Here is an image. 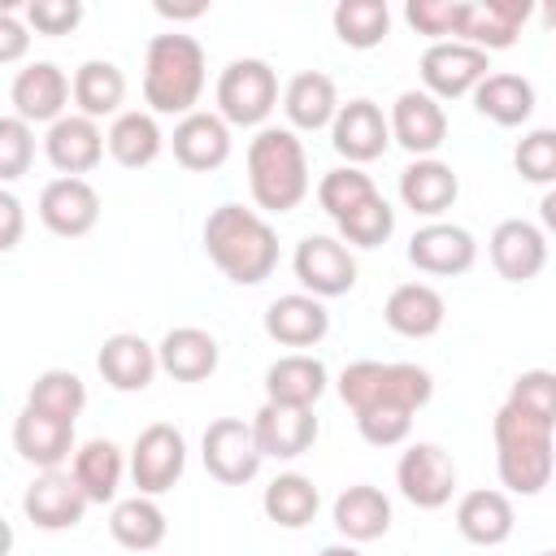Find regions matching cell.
Returning <instances> with one entry per match:
<instances>
[{
	"mask_svg": "<svg viewBox=\"0 0 556 556\" xmlns=\"http://www.w3.org/2000/svg\"><path fill=\"white\" fill-rule=\"evenodd\" d=\"M204 252L230 282L256 287L278 265V235L261 213L243 204H217L204 222Z\"/></svg>",
	"mask_w": 556,
	"mask_h": 556,
	"instance_id": "6da1fadb",
	"label": "cell"
},
{
	"mask_svg": "<svg viewBox=\"0 0 556 556\" xmlns=\"http://www.w3.org/2000/svg\"><path fill=\"white\" fill-rule=\"evenodd\" d=\"M248 187L265 213H291L308 195V156L295 130H256V139L248 143Z\"/></svg>",
	"mask_w": 556,
	"mask_h": 556,
	"instance_id": "7a4b0ae2",
	"label": "cell"
},
{
	"mask_svg": "<svg viewBox=\"0 0 556 556\" xmlns=\"http://www.w3.org/2000/svg\"><path fill=\"white\" fill-rule=\"evenodd\" d=\"M204 91V48L191 35H152L143 56V100L152 113H195Z\"/></svg>",
	"mask_w": 556,
	"mask_h": 556,
	"instance_id": "3957f363",
	"label": "cell"
},
{
	"mask_svg": "<svg viewBox=\"0 0 556 556\" xmlns=\"http://www.w3.org/2000/svg\"><path fill=\"white\" fill-rule=\"evenodd\" d=\"M552 430L547 421H534L517 408H500L495 421H491V434H495V469H500V482L517 495H539L547 482H552Z\"/></svg>",
	"mask_w": 556,
	"mask_h": 556,
	"instance_id": "277c9868",
	"label": "cell"
},
{
	"mask_svg": "<svg viewBox=\"0 0 556 556\" xmlns=\"http://www.w3.org/2000/svg\"><path fill=\"white\" fill-rule=\"evenodd\" d=\"M430 395H434V378L408 361H387V365L382 361H352L339 374V400L352 413H365V408L417 413Z\"/></svg>",
	"mask_w": 556,
	"mask_h": 556,
	"instance_id": "5b68a950",
	"label": "cell"
},
{
	"mask_svg": "<svg viewBox=\"0 0 556 556\" xmlns=\"http://www.w3.org/2000/svg\"><path fill=\"white\" fill-rule=\"evenodd\" d=\"M278 104V74L261 56H239L217 78V117L226 126H261Z\"/></svg>",
	"mask_w": 556,
	"mask_h": 556,
	"instance_id": "8992f818",
	"label": "cell"
},
{
	"mask_svg": "<svg viewBox=\"0 0 556 556\" xmlns=\"http://www.w3.org/2000/svg\"><path fill=\"white\" fill-rule=\"evenodd\" d=\"M204 469L222 482V486H243L261 473V447H256V434H252V421L243 417H217L208 421L204 430Z\"/></svg>",
	"mask_w": 556,
	"mask_h": 556,
	"instance_id": "52a82bcc",
	"label": "cell"
},
{
	"mask_svg": "<svg viewBox=\"0 0 556 556\" xmlns=\"http://www.w3.org/2000/svg\"><path fill=\"white\" fill-rule=\"evenodd\" d=\"M187 469V439L182 430H174L169 421H152L148 430H139L135 447H130V478L139 486V495H165Z\"/></svg>",
	"mask_w": 556,
	"mask_h": 556,
	"instance_id": "ba28073f",
	"label": "cell"
},
{
	"mask_svg": "<svg viewBox=\"0 0 556 556\" xmlns=\"http://www.w3.org/2000/svg\"><path fill=\"white\" fill-rule=\"evenodd\" d=\"M291 269L300 278V287L313 300H330V295H348L356 287V256L348 252V243L330 239V235H308L295 243Z\"/></svg>",
	"mask_w": 556,
	"mask_h": 556,
	"instance_id": "9c48e42d",
	"label": "cell"
},
{
	"mask_svg": "<svg viewBox=\"0 0 556 556\" xmlns=\"http://www.w3.org/2000/svg\"><path fill=\"white\" fill-rule=\"evenodd\" d=\"M486 70H491L486 52H478L460 39H443L421 52V83H426V96H434V100L469 96L486 78Z\"/></svg>",
	"mask_w": 556,
	"mask_h": 556,
	"instance_id": "30bf717a",
	"label": "cell"
},
{
	"mask_svg": "<svg viewBox=\"0 0 556 556\" xmlns=\"http://www.w3.org/2000/svg\"><path fill=\"white\" fill-rule=\"evenodd\" d=\"M395 482L413 508H443L456 491V465L439 443H413L395 465Z\"/></svg>",
	"mask_w": 556,
	"mask_h": 556,
	"instance_id": "8fae6325",
	"label": "cell"
},
{
	"mask_svg": "<svg viewBox=\"0 0 556 556\" xmlns=\"http://www.w3.org/2000/svg\"><path fill=\"white\" fill-rule=\"evenodd\" d=\"M39 222L61 239H83L100 222V195L87 178H52L39 191Z\"/></svg>",
	"mask_w": 556,
	"mask_h": 556,
	"instance_id": "7c38bea8",
	"label": "cell"
},
{
	"mask_svg": "<svg viewBox=\"0 0 556 556\" xmlns=\"http://www.w3.org/2000/svg\"><path fill=\"white\" fill-rule=\"evenodd\" d=\"M317 417L313 408H295V404H274L265 400L252 417V434H256V447L261 456H274V460H295L304 456L313 443H317Z\"/></svg>",
	"mask_w": 556,
	"mask_h": 556,
	"instance_id": "4fadbf2b",
	"label": "cell"
},
{
	"mask_svg": "<svg viewBox=\"0 0 556 556\" xmlns=\"http://www.w3.org/2000/svg\"><path fill=\"white\" fill-rule=\"evenodd\" d=\"M526 17H530L526 0H465L456 39L478 48V52H500V48L517 43Z\"/></svg>",
	"mask_w": 556,
	"mask_h": 556,
	"instance_id": "5bb4252c",
	"label": "cell"
},
{
	"mask_svg": "<svg viewBox=\"0 0 556 556\" xmlns=\"http://www.w3.org/2000/svg\"><path fill=\"white\" fill-rule=\"evenodd\" d=\"M408 261L421 269V274H439V278H456V274H469L473 261H478V243L465 226H452V222H430L421 230H413L408 239Z\"/></svg>",
	"mask_w": 556,
	"mask_h": 556,
	"instance_id": "9a60e30c",
	"label": "cell"
},
{
	"mask_svg": "<svg viewBox=\"0 0 556 556\" xmlns=\"http://www.w3.org/2000/svg\"><path fill=\"white\" fill-rule=\"evenodd\" d=\"M9 100H13V117H22L26 126H35V122L52 126L56 117H65L70 78L52 61H30L26 70H17V78L9 87Z\"/></svg>",
	"mask_w": 556,
	"mask_h": 556,
	"instance_id": "2e32d148",
	"label": "cell"
},
{
	"mask_svg": "<svg viewBox=\"0 0 556 556\" xmlns=\"http://www.w3.org/2000/svg\"><path fill=\"white\" fill-rule=\"evenodd\" d=\"M330 143L339 156H348L352 165H365V161H378L391 143V126H387V113L374 104V100H348L339 104L334 122H330Z\"/></svg>",
	"mask_w": 556,
	"mask_h": 556,
	"instance_id": "e0dca14e",
	"label": "cell"
},
{
	"mask_svg": "<svg viewBox=\"0 0 556 556\" xmlns=\"http://www.w3.org/2000/svg\"><path fill=\"white\" fill-rule=\"evenodd\" d=\"M22 513L39 530H74L83 521V513H87V500H83L78 482L70 478V469H43L26 486Z\"/></svg>",
	"mask_w": 556,
	"mask_h": 556,
	"instance_id": "ac0fdd59",
	"label": "cell"
},
{
	"mask_svg": "<svg viewBox=\"0 0 556 556\" xmlns=\"http://www.w3.org/2000/svg\"><path fill=\"white\" fill-rule=\"evenodd\" d=\"M387 126H391V139H395L400 148H408L417 161H421V156H434V152L443 148V139H447V113H443V104H439L434 96H426V91H404V96L391 104Z\"/></svg>",
	"mask_w": 556,
	"mask_h": 556,
	"instance_id": "d6986e66",
	"label": "cell"
},
{
	"mask_svg": "<svg viewBox=\"0 0 556 556\" xmlns=\"http://www.w3.org/2000/svg\"><path fill=\"white\" fill-rule=\"evenodd\" d=\"M43 152L52 161V169H61V178H83L100 165L104 156V135L91 117L83 113H65L48 126V139H43Z\"/></svg>",
	"mask_w": 556,
	"mask_h": 556,
	"instance_id": "ffe728a7",
	"label": "cell"
},
{
	"mask_svg": "<svg viewBox=\"0 0 556 556\" xmlns=\"http://www.w3.org/2000/svg\"><path fill=\"white\" fill-rule=\"evenodd\" d=\"M491 265L500 278L508 282H530L543 274L547 265V239L534 222H521V217H508L491 230Z\"/></svg>",
	"mask_w": 556,
	"mask_h": 556,
	"instance_id": "44dd1931",
	"label": "cell"
},
{
	"mask_svg": "<svg viewBox=\"0 0 556 556\" xmlns=\"http://www.w3.org/2000/svg\"><path fill=\"white\" fill-rule=\"evenodd\" d=\"M13 447L35 469H61L74 452V421L48 417L39 408H22L13 421Z\"/></svg>",
	"mask_w": 556,
	"mask_h": 556,
	"instance_id": "7402d4cb",
	"label": "cell"
},
{
	"mask_svg": "<svg viewBox=\"0 0 556 556\" xmlns=\"http://www.w3.org/2000/svg\"><path fill=\"white\" fill-rule=\"evenodd\" d=\"M174 161L195 174L222 169L230 161V126L217 113H200V109L187 113L174 126Z\"/></svg>",
	"mask_w": 556,
	"mask_h": 556,
	"instance_id": "603a6c76",
	"label": "cell"
},
{
	"mask_svg": "<svg viewBox=\"0 0 556 556\" xmlns=\"http://www.w3.org/2000/svg\"><path fill=\"white\" fill-rule=\"evenodd\" d=\"M382 317H387V326H391L395 334H404V339H430V334L443 326L447 304H443V295H439L430 282H400V287L387 295Z\"/></svg>",
	"mask_w": 556,
	"mask_h": 556,
	"instance_id": "cb8c5ba5",
	"label": "cell"
},
{
	"mask_svg": "<svg viewBox=\"0 0 556 556\" xmlns=\"http://www.w3.org/2000/svg\"><path fill=\"white\" fill-rule=\"evenodd\" d=\"M330 330V313L313 295H278L265 308V334L282 348H313Z\"/></svg>",
	"mask_w": 556,
	"mask_h": 556,
	"instance_id": "d4e9b609",
	"label": "cell"
},
{
	"mask_svg": "<svg viewBox=\"0 0 556 556\" xmlns=\"http://www.w3.org/2000/svg\"><path fill=\"white\" fill-rule=\"evenodd\" d=\"M217 339L200 326H174L156 348V369H165L178 382H200L217 369Z\"/></svg>",
	"mask_w": 556,
	"mask_h": 556,
	"instance_id": "484cf974",
	"label": "cell"
},
{
	"mask_svg": "<svg viewBox=\"0 0 556 556\" xmlns=\"http://www.w3.org/2000/svg\"><path fill=\"white\" fill-rule=\"evenodd\" d=\"M96 365L113 391H143L156 378V348L139 334H109Z\"/></svg>",
	"mask_w": 556,
	"mask_h": 556,
	"instance_id": "4316f807",
	"label": "cell"
},
{
	"mask_svg": "<svg viewBox=\"0 0 556 556\" xmlns=\"http://www.w3.org/2000/svg\"><path fill=\"white\" fill-rule=\"evenodd\" d=\"M334 530L348 539V543H374L391 530V500L369 486V482H356L348 491H339L334 500Z\"/></svg>",
	"mask_w": 556,
	"mask_h": 556,
	"instance_id": "83f0119b",
	"label": "cell"
},
{
	"mask_svg": "<svg viewBox=\"0 0 556 556\" xmlns=\"http://www.w3.org/2000/svg\"><path fill=\"white\" fill-rule=\"evenodd\" d=\"M456 195H460V182H456V174H452L447 161L421 156V161H413V165L400 174V200H404L413 213H421V217L447 213V208L456 204Z\"/></svg>",
	"mask_w": 556,
	"mask_h": 556,
	"instance_id": "f1b7e54d",
	"label": "cell"
},
{
	"mask_svg": "<svg viewBox=\"0 0 556 556\" xmlns=\"http://www.w3.org/2000/svg\"><path fill=\"white\" fill-rule=\"evenodd\" d=\"M326 391V365L308 352H291L278 356L265 369V400L274 404H295V408H313Z\"/></svg>",
	"mask_w": 556,
	"mask_h": 556,
	"instance_id": "f546056e",
	"label": "cell"
},
{
	"mask_svg": "<svg viewBox=\"0 0 556 556\" xmlns=\"http://www.w3.org/2000/svg\"><path fill=\"white\" fill-rule=\"evenodd\" d=\"M513 500L504 491H465L456 504V530L478 547H500L513 534Z\"/></svg>",
	"mask_w": 556,
	"mask_h": 556,
	"instance_id": "4dcf8cb0",
	"label": "cell"
},
{
	"mask_svg": "<svg viewBox=\"0 0 556 556\" xmlns=\"http://www.w3.org/2000/svg\"><path fill=\"white\" fill-rule=\"evenodd\" d=\"M122 452L117 443L109 439H87L83 447H74V465H70V478L78 482L83 500L87 504H109L122 486Z\"/></svg>",
	"mask_w": 556,
	"mask_h": 556,
	"instance_id": "1f68e13d",
	"label": "cell"
},
{
	"mask_svg": "<svg viewBox=\"0 0 556 556\" xmlns=\"http://www.w3.org/2000/svg\"><path fill=\"white\" fill-rule=\"evenodd\" d=\"M282 109H287V122L295 130H321L334 122L339 113V96H334V83L321 74V70H304L287 83L282 91Z\"/></svg>",
	"mask_w": 556,
	"mask_h": 556,
	"instance_id": "d6a6232c",
	"label": "cell"
},
{
	"mask_svg": "<svg viewBox=\"0 0 556 556\" xmlns=\"http://www.w3.org/2000/svg\"><path fill=\"white\" fill-rule=\"evenodd\" d=\"M469 96H473V109L495 126H521L534 113V87L521 74H486Z\"/></svg>",
	"mask_w": 556,
	"mask_h": 556,
	"instance_id": "836d02e7",
	"label": "cell"
},
{
	"mask_svg": "<svg viewBox=\"0 0 556 556\" xmlns=\"http://www.w3.org/2000/svg\"><path fill=\"white\" fill-rule=\"evenodd\" d=\"M161 143H165V135H161L156 117H152V113H139V109L117 113L113 126H109V135H104L109 156H113L117 165H126V169L152 165V161L161 156Z\"/></svg>",
	"mask_w": 556,
	"mask_h": 556,
	"instance_id": "e575fe53",
	"label": "cell"
},
{
	"mask_svg": "<svg viewBox=\"0 0 556 556\" xmlns=\"http://www.w3.org/2000/svg\"><path fill=\"white\" fill-rule=\"evenodd\" d=\"M70 96L78 104L83 117H109L122 109L126 100V74L113 65V61H83L70 78Z\"/></svg>",
	"mask_w": 556,
	"mask_h": 556,
	"instance_id": "d590c367",
	"label": "cell"
},
{
	"mask_svg": "<svg viewBox=\"0 0 556 556\" xmlns=\"http://www.w3.org/2000/svg\"><path fill=\"white\" fill-rule=\"evenodd\" d=\"M109 534L130 552H152V547L165 543V513H161V504L152 495L117 500L113 517H109Z\"/></svg>",
	"mask_w": 556,
	"mask_h": 556,
	"instance_id": "8d00e7d4",
	"label": "cell"
},
{
	"mask_svg": "<svg viewBox=\"0 0 556 556\" xmlns=\"http://www.w3.org/2000/svg\"><path fill=\"white\" fill-rule=\"evenodd\" d=\"M317 504H321V495H317L313 478H304V473H278V478L265 486V495H261L265 517H269L274 526H282V530L308 526V521L317 517Z\"/></svg>",
	"mask_w": 556,
	"mask_h": 556,
	"instance_id": "74e56055",
	"label": "cell"
},
{
	"mask_svg": "<svg viewBox=\"0 0 556 556\" xmlns=\"http://www.w3.org/2000/svg\"><path fill=\"white\" fill-rule=\"evenodd\" d=\"M391 30L387 0H339L334 4V35L348 48H378Z\"/></svg>",
	"mask_w": 556,
	"mask_h": 556,
	"instance_id": "f35d334b",
	"label": "cell"
},
{
	"mask_svg": "<svg viewBox=\"0 0 556 556\" xmlns=\"http://www.w3.org/2000/svg\"><path fill=\"white\" fill-rule=\"evenodd\" d=\"M26 408H39V413H48V417L74 421V417L87 408V387H83V378L70 374V369H43V374L30 382Z\"/></svg>",
	"mask_w": 556,
	"mask_h": 556,
	"instance_id": "ab89813d",
	"label": "cell"
},
{
	"mask_svg": "<svg viewBox=\"0 0 556 556\" xmlns=\"http://www.w3.org/2000/svg\"><path fill=\"white\" fill-rule=\"evenodd\" d=\"M369 195H378V187H374V178L365 174V169H356V165H339V169H330L321 182H317V204H321V213L326 217H343V213H352L356 204H365Z\"/></svg>",
	"mask_w": 556,
	"mask_h": 556,
	"instance_id": "60d3db41",
	"label": "cell"
},
{
	"mask_svg": "<svg viewBox=\"0 0 556 556\" xmlns=\"http://www.w3.org/2000/svg\"><path fill=\"white\" fill-rule=\"evenodd\" d=\"M334 226H339V235H343L348 243H356V248H378V243H387L391 230H395V208H391L382 195H369L365 204H356L352 213H343Z\"/></svg>",
	"mask_w": 556,
	"mask_h": 556,
	"instance_id": "b9f144b4",
	"label": "cell"
},
{
	"mask_svg": "<svg viewBox=\"0 0 556 556\" xmlns=\"http://www.w3.org/2000/svg\"><path fill=\"white\" fill-rule=\"evenodd\" d=\"M504 404L517 408V413H526V417H534V421L556 426V374L552 369H526L513 382V391H508Z\"/></svg>",
	"mask_w": 556,
	"mask_h": 556,
	"instance_id": "7bdbcfd3",
	"label": "cell"
},
{
	"mask_svg": "<svg viewBox=\"0 0 556 556\" xmlns=\"http://www.w3.org/2000/svg\"><path fill=\"white\" fill-rule=\"evenodd\" d=\"M513 165H517V174L526 178V182H534V187H547L552 178H556V130H530L521 143H517V152H513Z\"/></svg>",
	"mask_w": 556,
	"mask_h": 556,
	"instance_id": "ee69618b",
	"label": "cell"
},
{
	"mask_svg": "<svg viewBox=\"0 0 556 556\" xmlns=\"http://www.w3.org/2000/svg\"><path fill=\"white\" fill-rule=\"evenodd\" d=\"M35 161V130L22 117H0V182H17L30 174Z\"/></svg>",
	"mask_w": 556,
	"mask_h": 556,
	"instance_id": "f6af8a7d",
	"label": "cell"
},
{
	"mask_svg": "<svg viewBox=\"0 0 556 556\" xmlns=\"http://www.w3.org/2000/svg\"><path fill=\"white\" fill-rule=\"evenodd\" d=\"M460 4L465 0H408L404 4V17L417 35H430L434 43H443L447 35L456 39V26H460Z\"/></svg>",
	"mask_w": 556,
	"mask_h": 556,
	"instance_id": "bcb514c9",
	"label": "cell"
},
{
	"mask_svg": "<svg viewBox=\"0 0 556 556\" xmlns=\"http://www.w3.org/2000/svg\"><path fill=\"white\" fill-rule=\"evenodd\" d=\"M356 430L374 447H395V443L408 439L413 413H404V408H365V413H356Z\"/></svg>",
	"mask_w": 556,
	"mask_h": 556,
	"instance_id": "7dc6e473",
	"label": "cell"
},
{
	"mask_svg": "<svg viewBox=\"0 0 556 556\" xmlns=\"http://www.w3.org/2000/svg\"><path fill=\"white\" fill-rule=\"evenodd\" d=\"M26 22L39 35H70L83 22V4L78 0H30L26 4Z\"/></svg>",
	"mask_w": 556,
	"mask_h": 556,
	"instance_id": "c3c4849f",
	"label": "cell"
},
{
	"mask_svg": "<svg viewBox=\"0 0 556 556\" xmlns=\"http://www.w3.org/2000/svg\"><path fill=\"white\" fill-rule=\"evenodd\" d=\"M26 52H30V35H26V26L13 17L9 4H0V65L22 61Z\"/></svg>",
	"mask_w": 556,
	"mask_h": 556,
	"instance_id": "681fc988",
	"label": "cell"
},
{
	"mask_svg": "<svg viewBox=\"0 0 556 556\" xmlns=\"http://www.w3.org/2000/svg\"><path fill=\"white\" fill-rule=\"evenodd\" d=\"M22 235H26V208L13 191L0 187V252H13L22 243Z\"/></svg>",
	"mask_w": 556,
	"mask_h": 556,
	"instance_id": "f907efd6",
	"label": "cell"
},
{
	"mask_svg": "<svg viewBox=\"0 0 556 556\" xmlns=\"http://www.w3.org/2000/svg\"><path fill=\"white\" fill-rule=\"evenodd\" d=\"M156 13H161V17L182 22V17H200V13H204V4H182V9H178V4H165V0H161V4H156Z\"/></svg>",
	"mask_w": 556,
	"mask_h": 556,
	"instance_id": "816d5d0a",
	"label": "cell"
},
{
	"mask_svg": "<svg viewBox=\"0 0 556 556\" xmlns=\"http://www.w3.org/2000/svg\"><path fill=\"white\" fill-rule=\"evenodd\" d=\"M13 552V526L0 517V556H9Z\"/></svg>",
	"mask_w": 556,
	"mask_h": 556,
	"instance_id": "f5cc1de1",
	"label": "cell"
},
{
	"mask_svg": "<svg viewBox=\"0 0 556 556\" xmlns=\"http://www.w3.org/2000/svg\"><path fill=\"white\" fill-rule=\"evenodd\" d=\"M317 556H361V552H356L352 543H330V547H321Z\"/></svg>",
	"mask_w": 556,
	"mask_h": 556,
	"instance_id": "db71d44e",
	"label": "cell"
},
{
	"mask_svg": "<svg viewBox=\"0 0 556 556\" xmlns=\"http://www.w3.org/2000/svg\"><path fill=\"white\" fill-rule=\"evenodd\" d=\"M543 222H547V226L556 222V195H547V200H543Z\"/></svg>",
	"mask_w": 556,
	"mask_h": 556,
	"instance_id": "11a10c76",
	"label": "cell"
},
{
	"mask_svg": "<svg viewBox=\"0 0 556 556\" xmlns=\"http://www.w3.org/2000/svg\"><path fill=\"white\" fill-rule=\"evenodd\" d=\"M539 556H556V552H539Z\"/></svg>",
	"mask_w": 556,
	"mask_h": 556,
	"instance_id": "9f6ffc18",
	"label": "cell"
}]
</instances>
